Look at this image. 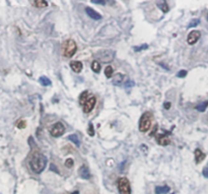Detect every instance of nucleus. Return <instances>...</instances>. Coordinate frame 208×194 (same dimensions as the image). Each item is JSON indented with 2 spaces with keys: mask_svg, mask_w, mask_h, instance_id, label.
<instances>
[{
  "mask_svg": "<svg viewBox=\"0 0 208 194\" xmlns=\"http://www.w3.org/2000/svg\"><path fill=\"white\" fill-rule=\"evenodd\" d=\"M29 164L33 172L36 174H40L43 172L46 166H47V158L39 150H35L30 154Z\"/></svg>",
  "mask_w": 208,
  "mask_h": 194,
  "instance_id": "f257e3e1",
  "label": "nucleus"
},
{
  "mask_svg": "<svg viewBox=\"0 0 208 194\" xmlns=\"http://www.w3.org/2000/svg\"><path fill=\"white\" fill-rule=\"evenodd\" d=\"M153 120V114L151 112H145L142 114L139 120V130L141 132H147L150 129Z\"/></svg>",
  "mask_w": 208,
  "mask_h": 194,
  "instance_id": "f03ea898",
  "label": "nucleus"
},
{
  "mask_svg": "<svg viewBox=\"0 0 208 194\" xmlns=\"http://www.w3.org/2000/svg\"><path fill=\"white\" fill-rule=\"evenodd\" d=\"M77 51V45L72 39L66 40L62 44V53L66 58H71Z\"/></svg>",
  "mask_w": 208,
  "mask_h": 194,
  "instance_id": "7ed1b4c3",
  "label": "nucleus"
},
{
  "mask_svg": "<svg viewBox=\"0 0 208 194\" xmlns=\"http://www.w3.org/2000/svg\"><path fill=\"white\" fill-rule=\"evenodd\" d=\"M118 191L120 194H131L130 182L126 177H120L117 181Z\"/></svg>",
  "mask_w": 208,
  "mask_h": 194,
  "instance_id": "20e7f679",
  "label": "nucleus"
},
{
  "mask_svg": "<svg viewBox=\"0 0 208 194\" xmlns=\"http://www.w3.org/2000/svg\"><path fill=\"white\" fill-rule=\"evenodd\" d=\"M64 132H65V126L61 122L55 123L51 127V130H50V133L54 137H59L61 135H63Z\"/></svg>",
  "mask_w": 208,
  "mask_h": 194,
  "instance_id": "39448f33",
  "label": "nucleus"
},
{
  "mask_svg": "<svg viewBox=\"0 0 208 194\" xmlns=\"http://www.w3.org/2000/svg\"><path fill=\"white\" fill-rule=\"evenodd\" d=\"M98 58H99L103 62H111L114 58V52L110 51V50L99 51L98 53Z\"/></svg>",
  "mask_w": 208,
  "mask_h": 194,
  "instance_id": "423d86ee",
  "label": "nucleus"
},
{
  "mask_svg": "<svg viewBox=\"0 0 208 194\" xmlns=\"http://www.w3.org/2000/svg\"><path fill=\"white\" fill-rule=\"evenodd\" d=\"M200 37H201V33L199 31H192L187 37V43L189 45H194L198 42Z\"/></svg>",
  "mask_w": 208,
  "mask_h": 194,
  "instance_id": "0eeeda50",
  "label": "nucleus"
},
{
  "mask_svg": "<svg viewBox=\"0 0 208 194\" xmlns=\"http://www.w3.org/2000/svg\"><path fill=\"white\" fill-rule=\"evenodd\" d=\"M95 104H97V99L95 98L94 96H91L90 99L86 101V103L83 105V112L84 113H90L92 111V109L95 108Z\"/></svg>",
  "mask_w": 208,
  "mask_h": 194,
  "instance_id": "6e6552de",
  "label": "nucleus"
},
{
  "mask_svg": "<svg viewBox=\"0 0 208 194\" xmlns=\"http://www.w3.org/2000/svg\"><path fill=\"white\" fill-rule=\"evenodd\" d=\"M78 174H79V176L84 180H88L90 178V170H88V168L86 165H82L81 167H80L79 170H78Z\"/></svg>",
  "mask_w": 208,
  "mask_h": 194,
  "instance_id": "1a4fd4ad",
  "label": "nucleus"
},
{
  "mask_svg": "<svg viewBox=\"0 0 208 194\" xmlns=\"http://www.w3.org/2000/svg\"><path fill=\"white\" fill-rule=\"evenodd\" d=\"M156 140L157 142H159V144L160 145H169V143H171V139H169V137H168L167 135H164V134H159L156 136Z\"/></svg>",
  "mask_w": 208,
  "mask_h": 194,
  "instance_id": "9d476101",
  "label": "nucleus"
},
{
  "mask_svg": "<svg viewBox=\"0 0 208 194\" xmlns=\"http://www.w3.org/2000/svg\"><path fill=\"white\" fill-rule=\"evenodd\" d=\"M86 12L87 13L88 17H91L92 19H95V21H98V19H101L102 18V15L99 14V12H97L95 10L90 8V7H86Z\"/></svg>",
  "mask_w": 208,
  "mask_h": 194,
  "instance_id": "9b49d317",
  "label": "nucleus"
},
{
  "mask_svg": "<svg viewBox=\"0 0 208 194\" xmlns=\"http://www.w3.org/2000/svg\"><path fill=\"white\" fill-rule=\"evenodd\" d=\"M70 67H71V69H72V70L74 71V72L79 73L80 71L82 70L83 64H82L80 61H71V62H70Z\"/></svg>",
  "mask_w": 208,
  "mask_h": 194,
  "instance_id": "f8f14e48",
  "label": "nucleus"
},
{
  "mask_svg": "<svg viewBox=\"0 0 208 194\" xmlns=\"http://www.w3.org/2000/svg\"><path fill=\"white\" fill-rule=\"evenodd\" d=\"M194 156H195V161L197 164H199V163H201L204 159H205V154H204L201 149H196L195 152H194Z\"/></svg>",
  "mask_w": 208,
  "mask_h": 194,
  "instance_id": "ddd939ff",
  "label": "nucleus"
},
{
  "mask_svg": "<svg viewBox=\"0 0 208 194\" xmlns=\"http://www.w3.org/2000/svg\"><path fill=\"white\" fill-rule=\"evenodd\" d=\"M171 188L168 185H163V186H156L155 187V194H167L169 192Z\"/></svg>",
  "mask_w": 208,
  "mask_h": 194,
  "instance_id": "4468645a",
  "label": "nucleus"
},
{
  "mask_svg": "<svg viewBox=\"0 0 208 194\" xmlns=\"http://www.w3.org/2000/svg\"><path fill=\"white\" fill-rule=\"evenodd\" d=\"M123 78H124V75L121 74V73H117L113 76V84L115 85H121L123 83Z\"/></svg>",
  "mask_w": 208,
  "mask_h": 194,
  "instance_id": "2eb2a0df",
  "label": "nucleus"
},
{
  "mask_svg": "<svg viewBox=\"0 0 208 194\" xmlns=\"http://www.w3.org/2000/svg\"><path fill=\"white\" fill-rule=\"evenodd\" d=\"M33 4L38 7V8H43V7H47L48 6V2L46 1V0H35V1L32 2Z\"/></svg>",
  "mask_w": 208,
  "mask_h": 194,
  "instance_id": "dca6fc26",
  "label": "nucleus"
},
{
  "mask_svg": "<svg viewBox=\"0 0 208 194\" xmlns=\"http://www.w3.org/2000/svg\"><path fill=\"white\" fill-rule=\"evenodd\" d=\"M88 95H90L88 94V92H83L82 94L80 95V97H79V104L80 105H82L83 106V105L86 103V101L90 98V97H88Z\"/></svg>",
  "mask_w": 208,
  "mask_h": 194,
  "instance_id": "f3484780",
  "label": "nucleus"
},
{
  "mask_svg": "<svg viewBox=\"0 0 208 194\" xmlns=\"http://www.w3.org/2000/svg\"><path fill=\"white\" fill-rule=\"evenodd\" d=\"M68 139L70 141H72L74 144L76 145V146H79L80 145V141H79V138H78V136L76 134H71V135H69L68 136Z\"/></svg>",
  "mask_w": 208,
  "mask_h": 194,
  "instance_id": "a211bd4d",
  "label": "nucleus"
},
{
  "mask_svg": "<svg viewBox=\"0 0 208 194\" xmlns=\"http://www.w3.org/2000/svg\"><path fill=\"white\" fill-rule=\"evenodd\" d=\"M157 5H159V7L164 11V12H168V11L169 10V6L168 5L167 1H161V2H157Z\"/></svg>",
  "mask_w": 208,
  "mask_h": 194,
  "instance_id": "6ab92c4d",
  "label": "nucleus"
},
{
  "mask_svg": "<svg viewBox=\"0 0 208 194\" xmlns=\"http://www.w3.org/2000/svg\"><path fill=\"white\" fill-rule=\"evenodd\" d=\"M91 69H92V71H95V72H97V73L99 72V70H101V63H99V61L95 60L91 63Z\"/></svg>",
  "mask_w": 208,
  "mask_h": 194,
  "instance_id": "aec40b11",
  "label": "nucleus"
},
{
  "mask_svg": "<svg viewBox=\"0 0 208 194\" xmlns=\"http://www.w3.org/2000/svg\"><path fill=\"white\" fill-rule=\"evenodd\" d=\"M208 107V101H206V102H203V103H201V104H199V105H197L195 108H196V110L197 111H199V112H204L206 110V108Z\"/></svg>",
  "mask_w": 208,
  "mask_h": 194,
  "instance_id": "412c9836",
  "label": "nucleus"
},
{
  "mask_svg": "<svg viewBox=\"0 0 208 194\" xmlns=\"http://www.w3.org/2000/svg\"><path fill=\"white\" fill-rule=\"evenodd\" d=\"M39 81L42 85H44V87H48V85L51 84V80L46 76H41L39 78Z\"/></svg>",
  "mask_w": 208,
  "mask_h": 194,
  "instance_id": "4be33fe9",
  "label": "nucleus"
},
{
  "mask_svg": "<svg viewBox=\"0 0 208 194\" xmlns=\"http://www.w3.org/2000/svg\"><path fill=\"white\" fill-rule=\"evenodd\" d=\"M113 71H114V69H113V67L112 66H107L106 68H105V75L108 77V78H111L112 76H113Z\"/></svg>",
  "mask_w": 208,
  "mask_h": 194,
  "instance_id": "5701e85b",
  "label": "nucleus"
},
{
  "mask_svg": "<svg viewBox=\"0 0 208 194\" xmlns=\"http://www.w3.org/2000/svg\"><path fill=\"white\" fill-rule=\"evenodd\" d=\"M87 133L90 136H95V128H94V125H92V123H90V125H88Z\"/></svg>",
  "mask_w": 208,
  "mask_h": 194,
  "instance_id": "b1692460",
  "label": "nucleus"
},
{
  "mask_svg": "<svg viewBox=\"0 0 208 194\" xmlns=\"http://www.w3.org/2000/svg\"><path fill=\"white\" fill-rule=\"evenodd\" d=\"M148 48V45L147 44H144V45H141V46H136V47H134V51L136 52H139V51H142V50H146Z\"/></svg>",
  "mask_w": 208,
  "mask_h": 194,
  "instance_id": "393cba45",
  "label": "nucleus"
},
{
  "mask_svg": "<svg viewBox=\"0 0 208 194\" xmlns=\"http://www.w3.org/2000/svg\"><path fill=\"white\" fill-rule=\"evenodd\" d=\"M73 165H74V162H73L72 159H67L66 162H65V166H66L67 168H72Z\"/></svg>",
  "mask_w": 208,
  "mask_h": 194,
  "instance_id": "a878e982",
  "label": "nucleus"
},
{
  "mask_svg": "<svg viewBox=\"0 0 208 194\" xmlns=\"http://www.w3.org/2000/svg\"><path fill=\"white\" fill-rule=\"evenodd\" d=\"M25 125H26V123H25V121H24V120H20V121H18L17 124H16V126L20 128V129H22V128H25Z\"/></svg>",
  "mask_w": 208,
  "mask_h": 194,
  "instance_id": "bb28decb",
  "label": "nucleus"
},
{
  "mask_svg": "<svg viewBox=\"0 0 208 194\" xmlns=\"http://www.w3.org/2000/svg\"><path fill=\"white\" fill-rule=\"evenodd\" d=\"M199 22H200L199 19H194V21H191V24L189 25V28H193V26H198V25H199Z\"/></svg>",
  "mask_w": 208,
  "mask_h": 194,
  "instance_id": "cd10ccee",
  "label": "nucleus"
},
{
  "mask_svg": "<svg viewBox=\"0 0 208 194\" xmlns=\"http://www.w3.org/2000/svg\"><path fill=\"white\" fill-rule=\"evenodd\" d=\"M134 81L133 80H131V79H129V80H127L126 81V83H125V88H132V87H134Z\"/></svg>",
  "mask_w": 208,
  "mask_h": 194,
  "instance_id": "c85d7f7f",
  "label": "nucleus"
},
{
  "mask_svg": "<svg viewBox=\"0 0 208 194\" xmlns=\"http://www.w3.org/2000/svg\"><path fill=\"white\" fill-rule=\"evenodd\" d=\"M91 2L95 3V4H101V5L106 4V1H103V0H91Z\"/></svg>",
  "mask_w": 208,
  "mask_h": 194,
  "instance_id": "c756f323",
  "label": "nucleus"
},
{
  "mask_svg": "<svg viewBox=\"0 0 208 194\" xmlns=\"http://www.w3.org/2000/svg\"><path fill=\"white\" fill-rule=\"evenodd\" d=\"M186 75H187V70H181L178 73V77H181V78H182V77H185Z\"/></svg>",
  "mask_w": 208,
  "mask_h": 194,
  "instance_id": "7c9ffc66",
  "label": "nucleus"
},
{
  "mask_svg": "<svg viewBox=\"0 0 208 194\" xmlns=\"http://www.w3.org/2000/svg\"><path fill=\"white\" fill-rule=\"evenodd\" d=\"M164 109H165V110H169V108L172 107V104H171V102H165V103L164 104Z\"/></svg>",
  "mask_w": 208,
  "mask_h": 194,
  "instance_id": "2f4dec72",
  "label": "nucleus"
},
{
  "mask_svg": "<svg viewBox=\"0 0 208 194\" xmlns=\"http://www.w3.org/2000/svg\"><path fill=\"white\" fill-rule=\"evenodd\" d=\"M202 174H203V176L205 178H208V168H204Z\"/></svg>",
  "mask_w": 208,
  "mask_h": 194,
  "instance_id": "473e14b6",
  "label": "nucleus"
},
{
  "mask_svg": "<svg viewBox=\"0 0 208 194\" xmlns=\"http://www.w3.org/2000/svg\"><path fill=\"white\" fill-rule=\"evenodd\" d=\"M71 194H79V192H78V191H74V192L71 193Z\"/></svg>",
  "mask_w": 208,
  "mask_h": 194,
  "instance_id": "72a5a7b5",
  "label": "nucleus"
},
{
  "mask_svg": "<svg viewBox=\"0 0 208 194\" xmlns=\"http://www.w3.org/2000/svg\"><path fill=\"white\" fill-rule=\"evenodd\" d=\"M207 21H208V14H207Z\"/></svg>",
  "mask_w": 208,
  "mask_h": 194,
  "instance_id": "f704fd0d",
  "label": "nucleus"
},
{
  "mask_svg": "<svg viewBox=\"0 0 208 194\" xmlns=\"http://www.w3.org/2000/svg\"><path fill=\"white\" fill-rule=\"evenodd\" d=\"M173 194H174V193H173Z\"/></svg>",
  "mask_w": 208,
  "mask_h": 194,
  "instance_id": "c9c22d12",
  "label": "nucleus"
}]
</instances>
